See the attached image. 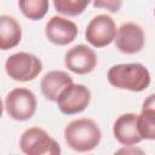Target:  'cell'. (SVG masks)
Returning <instances> with one entry per match:
<instances>
[{"mask_svg":"<svg viewBox=\"0 0 155 155\" xmlns=\"http://www.w3.org/2000/svg\"><path fill=\"white\" fill-rule=\"evenodd\" d=\"M108 82L119 90L142 92L151 82L148 68L140 63H120L109 68L107 73Z\"/></svg>","mask_w":155,"mask_h":155,"instance_id":"cell-1","label":"cell"},{"mask_svg":"<svg viewBox=\"0 0 155 155\" xmlns=\"http://www.w3.org/2000/svg\"><path fill=\"white\" fill-rule=\"evenodd\" d=\"M102 139V131L97 122L88 117L70 121L64 128V140L74 151L88 153L94 150Z\"/></svg>","mask_w":155,"mask_h":155,"instance_id":"cell-2","label":"cell"},{"mask_svg":"<svg viewBox=\"0 0 155 155\" xmlns=\"http://www.w3.org/2000/svg\"><path fill=\"white\" fill-rule=\"evenodd\" d=\"M19 148L25 155H59L62 151L58 142L38 126L29 127L22 133Z\"/></svg>","mask_w":155,"mask_h":155,"instance_id":"cell-3","label":"cell"},{"mask_svg":"<svg viewBox=\"0 0 155 155\" xmlns=\"http://www.w3.org/2000/svg\"><path fill=\"white\" fill-rule=\"evenodd\" d=\"M5 71L15 81H31L36 79L42 71V62L38 56L33 53L17 52L6 59Z\"/></svg>","mask_w":155,"mask_h":155,"instance_id":"cell-4","label":"cell"},{"mask_svg":"<svg viewBox=\"0 0 155 155\" xmlns=\"http://www.w3.org/2000/svg\"><path fill=\"white\" fill-rule=\"evenodd\" d=\"M38 107L36 96L25 87H16L11 90L5 98V109L8 116L16 121L30 120Z\"/></svg>","mask_w":155,"mask_h":155,"instance_id":"cell-5","label":"cell"},{"mask_svg":"<svg viewBox=\"0 0 155 155\" xmlns=\"http://www.w3.org/2000/svg\"><path fill=\"white\" fill-rule=\"evenodd\" d=\"M91 102V91L82 84L71 82L58 94L56 103L59 111L64 115L80 114L87 109Z\"/></svg>","mask_w":155,"mask_h":155,"instance_id":"cell-6","label":"cell"},{"mask_svg":"<svg viewBox=\"0 0 155 155\" xmlns=\"http://www.w3.org/2000/svg\"><path fill=\"white\" fill-rule=\"evenodd\" d=\"M116 29L117 28L113 17L107 13H101L94 16L87 24L85 39L92 47H105L114 41Z\"/></svg>","mask_w":155,"mask_h":155,"instance_id":"cell-7","label":"cell"},{"mask_svg":"<svg viewBox=\"0 0 155 155\" xmlns=\"http://www.w3.org/2000/svg\"><path fill=\"white\" fill-rule=\"evenodd\" d=\"M114 41L116 48L121 53L136 54L140 52L145 45V34L138 23L126 22L116 29Z\"/></svg>","mask_w":155,"mask_h":155,"instance_id":"cell-8","label":"cell"},{"mask_svg":"<svg viewBox=\"0 0 155 155\" xmlns=\"http://www.w3.org/2000/svg\"><path fill=\"white\" fill-rule=\"evenodd\" d=\"M64 64L74 74L86 75L94 70L98 64V58L93 48L87 45H75L65 52Z\"/></svg>","mask_w":155,"mask_h":155,"instance_id":"cell-9","label":"cell"},{"mask_svg":"<svg viewBox=\"0 0 155 155\" xmlns=\"http://www.w3.org/2000/svg\"><path fill=\"white\" fill-rule=\"evenodd\" d=\"M79 34L78 25L61 16H52L45 25V35L50 42L57 46H65L71 44Z\"/></svg>","mask_w":155,"mask_h":155,"instance_id":"cell-10","label":"cell"},{"mask_svg":"<svg viewBox=\"0 0 155 155\" xmlns=\"http://www.w3.org/2000/svg\"><path fill=\"white\" fill-rule=\"evenodd\" d=\"M114 138L121 145H136L143 139L137 128V114L125 113L116 117L113 125Z\"/></svg>","mask_w":155,"mask_h":155,"instance_id":"cell-11","label":"cell"},{"mask_svg":"<svg viewBox=\"0 0 155 155\" xmlns=\"http://www.w3.org/2000/svg\"><path fill=\"white\" fill-rule=\"evenodd\" d=\"M73 78L63 70H51L44 75L40 81V88L44 97L50 102H56L61 91L70 85Z\"/></svg>","mask_w":155,"mask_h":155,"instance_id":"cell-12","label":"cell"},{"mask_svg":"<svg viewBox=\"0 0 155 155\" xmlns=\"http://www.w3.org/2000/svg\"><path fill=\"white\" fill-rule=\"evenodd\" d=\"M137 128L142 139H155V96L150 94L143 102L140 114H137Z\"/></svg>","mask_w":155,"mask_h":155,"instance_id":"cell-13","label":"cell"},{"mask_svg":"<svg viewBox=\"0 0 155 155\" xmlns=\"http://www.w3.org/2000/svg\"><path fill=\"white\" fill-rule=\"evenodd\" d=\"M22 40V27L18 21L8 15L0 16V50L7 51L16 47Z\"/></svg>","mask_w":155,"mask_h":155,"instance_id":"cell-14","label":"cell"},{"mask_svg":"<svg viewBox=\"0 0 155 155\" xmlns=\"http://www.w3.org/2000/svg\"><path fill=\"white\" fill-rule=\"evenodd\" d=\"M18 7L23 16L30 21L42 19L50 7L48 0H18Z\"/></svg>","mask_w":155,"mask_h":155,"instance_id":"cell-15","label":"cell"},{"mask_svg":"<svg viewBox=\"0 0 155 155\" xmlns=\"http://www.w3.org/2000/svg\"><path fill=\"white\" fill-rule=\"evenodd\" d=\"M54 10L68 17H76L85 12L92 0H52Z\"/></svg>","mask_w":155,"mask_h":155,"instance_id":"cell-16","label":"cell"},{"mask_svg":"<svg viewBox=\"0 0 155 155\" xmlns=\"http://www.w3.org/2000/svg\"><path fill=\"white\" fill-rule=\"evenodd\" d=\"M93 7L104 8L111 13H116L121 10L122 0H92Z\"/></svg>","mask_w":155,"mask_h":155,"instance_id":"cell-17","label":"cell"},{"mask_svg":"<svg viewBox=\"0 0 155 155\" xmlns=\"http://www.w3.org/2000/svg\"><path fill=\"white\" fill-rule=\"evenodd\" d=\"M116 153L117 154H138V153L142 154L143 150L136 148V145H124V148L120 149V150H117Z\"/></svg>","mask_w":155,"mask_h":155,"instance_id":"cell-18","label":"cell"},{"mask_svg":"<svg viewBox=\"0 0 155 155\" xmlns=\"http://www.w3.org/2000/svg\"><path fill=\"white\" fill-rule=\"evenodd\" d=\"M2 113H4V105H2V101H1V98H0V119H1V116H2Z\"/></svg>","mask_w":155,"mask_h":155,"instance_id":"cell-19","label":"cell"}]
</instances>
